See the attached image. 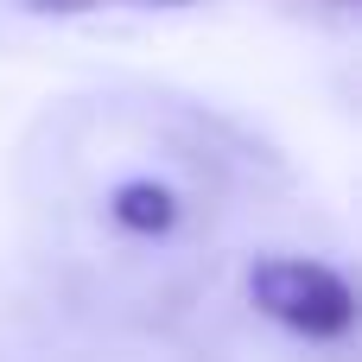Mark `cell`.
Wrapping results in <instances>:
<instances>
[{"instance_id":"6da1fadb","label":"cell","mask_w":362,"mask_h":362,"mask_svg":"<svg viewBox=\"0 0 362 362\" xmlns=\"http://www.w3.org/2000/svg\"><path fill=\"white\" fill-rule=\"evenodd\" d=\"M248 299L261 318L286 325L293 337L312 344H337L356 331V293L337 267L312 261V255H261L248 267Z\"/></svg>"},{"instance_id":"7a4b0ae2","label":"cell","mask_w":362,"mask_h":362,"mask_svg":"<svg viewBox=\"0 0 362 362\" xmlns=\"http://www.w3.org/2000/svg\"><path fill=\"white\" fill-rule=\"evenodd\" d=\"M185 216H191V204H185L178 185L159 178V172H127V178L108 185V229H115L121 242H134V248L172 242V235L185 229Z\"/></svg>"},{"instance_id":"3957f363","label":"cell","mask_w":362,"mask_h":362,"mask_svg":"<svg viewBox=\"0 0 362 362\" xmlns=\"http://www.w3.org/2000/svg\"><path fill=\"white\" fill-rule=\"evenodd\" d=\"M32 13H89V6H191V0H25Z\"/></svg>"}]
</instances>
